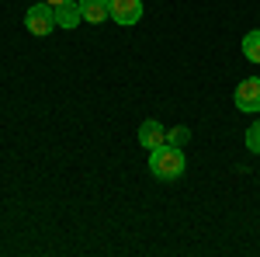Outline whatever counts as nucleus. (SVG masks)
<instances>
[{"mask_svg": "<svg viewBox=\"0 0 260 257\" xmlns=\"http://www.w3.org/2000/svg\"><path fill=\"white\" fill-rule=\"evenodd\" d=\"M184 167H187L184 150L174 146V142H163V146H156V150H149V170H153L160 181H177L180 174H184Z\"/></svg>", "mask_w": 260, "mask_h": 257, "instance_id": "obj_1", "label": "nucleus"}, {"mask_svg": "<svg viewBox=\"0 0 260 257\" xmlns=\"http://www.w3.org/2000/svg\"><path fill=\"white\" fill-rule=\"evenodd\" d=\"M80 14H83V21L101 24V21L111 18V0H80Z\"/></svg>", "mask_w": 260, "mask_h": 257, "instance_id": "obj_6", "label": "nucleus"}, {"mask_svg": "<svg viewBox=\"0 0 260 257\" xmlns=\"http://www.w3.org/2000/svg\"><path fill=\"white\" fill-rule=\"evenodd\" d=\"M142 18V0H111V21L115 24H136Z\"/></svg>", "mask_w": 260, "mask_h": 257, "instance_id": "obj_4", "label": "nucleus"}, {"mask_svg": "<svg viewBox=\"0 0 260 257\" xmlns=\"http://www.w3.org/2000/svg\"><path fill=\"white\" fill-rule=\"evenodd\" d=\"M246 150H250V153H260V122H253V125L246 129Z\"/></svg>", "mask_w": 260, "mask_h": 257, "instance_id": "obj_10", "label": "nucleus"}, {"mask_svg": "<svg viewBox=\"0 0 260 257\" xmlns=\"http://www.w3.org/2000/svg\"><path fill=\"white\" fill-rule=\"evenodd\" d=\"M233 101H236V108L240 111H246V115H257L260 111V77H246L236 87V94H233Z\"/></svg>", "mask_w": 260, "mask_h": 257, "instance_id": "obj_3", "label": "nucleus"}, {"mask_svg": "<svg viewBox=\"0 0 260 257\" xmlns=\"http://www.w3.org/2000/svg\"><path fill=\"white\" fill-rule=\"evenodd\" d=\"M243 56L250 63H260V28H253V32L243 35Z\"/></svg>", "mask_w": 260, "mask_h": 257, "instance_id": "obj_8", "label": "nucleus"}, {"mask_svg": "<svg viewBox=\"0 0 260 257\" xmlns=\"http://www.w3.org/2000/svg\"><path fill=\"white\" fill-rule=\"evenodd\" d=\"M24 28L31 32V35H39V39H45L52 28H56V11H52V4H31L28 11H24Z\"/></svg>", "mask_w": 260, "mask_h": 257, "instance_id": "obj_2", "label": "nucleus"}, {"mask_svg": "<svg viewBox=\"0 0 260 257\" xmlns=\"http://www.w3.org/2000/svg\"><path fill=\"white\" fill-rule=\"evenodd\" d=\"M139 142H142V150H156V146L167 142V129L156 119H146L139 125Z\"/></svg>", "mask_w": 260, "mask_h": 257, "instance_id": "obj_5", "label": "nucleus"}, {"mask_svg": "<svg viewBox=\"0 0 260 257\" xmlns=\"http://www.w3.org/2000/svg\"><path fill=\"white\" fill-rule=\"evenodd\" d=\"M45 4H52V7H59V4H66V0H45Z\"/></svg>", "mask_w": 260, "mask_h": 257, "instance_id": "obj_11", "label": "nucleus"}, {"mask_svg": "<svg viewBox=\"0 0 260 257\" xmlns=\"http://www.w3.org/2000/svg\"><path fill=\"white\" fill-rule=\"evenodd\" d=\"M191 139V129H184V125H177V129H170L167 132V142H174V146H180L184 150V142Z\"/></svg>", "mask_w": 260, "mask_h": 257, "instance_id": "obj_9", "label": "nucleus"}, {"mask_svg": "<svg viewBox=\"0 0 260 257\" xmlns=\"http://www.w3.org/2000/svg\"><path fill=\"white\" fill-rule=\"evenodd\" d=\"M56 11V24L59 28H77L83 21V14H80V0H66V4H59V7H52Z\"/></svg>", "mask_w": 260, "mask_h": 257, "instance_id": "obj_7", "label": "nucleus"}]
</instances>
